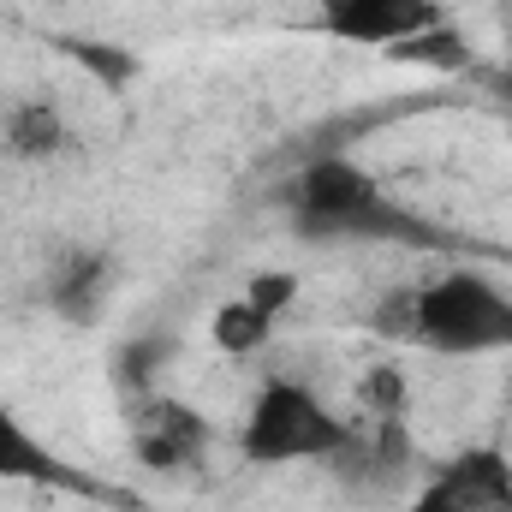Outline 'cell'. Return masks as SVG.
Segmentation results:
<instances>
[{
  "label": "cell",
  "instance_id": "8992f818",
  "mask_svg": "<svg viewBox=\"0 0 512 512\" xmlns=\"http://www.w3.org/2000/svg\"><path fill=\"white\" fill-rule=\"evenodd\" d=\"M209 447V417L185 399H167V393H149L131 417V453L137 465L149 471H185L197 465Z\"/></svg>",
  "mask_w": 512,
  "mask_h": 512
},
{
  "label": "cell",
  "instance_id": "6da1fadb",
  "mask_svg": "<svg viewBox=\"0 0 512 512\" xmlns=\"http://www.w3.org/2000/svg\"><path fill=\"white\" fill-rule=\"evenodd\" d=\"M286 215L304 239H423L411 215L393 209L382 185L346 155H322L298 167L286 185Z\"/></svg>",
  "mask_w": 512,
  "mask_h": 512
},
{
  "label": "cell",
  "instance_id": "277c9868",
  "mask_svg": "<svg viewBox=\"0 0 512 512\" xmlns=\"http://www.w3.org/2000/svg\"><path fill=\"white\" fill-rule=\"evenodd\" d=\"M405 512H512V459L501 447H459L423 477Z\"/></svg>",
  "mask_w": 512,
  "mask_h": 512
},
{
  "label": "cell",
  "instance_id": "52a82bcc",
  "mask_svg": "<svg viewBox=\"0 0 512 512\" xmlns=\"http://www.w3.org/2000/svg\"><path fill=\"white\" fill-rule=\"evenodd\" d=\"M114 292V262L102 251H66L54 262V280H48V304L66 316V322H96L102 304Z\"/></svg>",
  "mask_w": 512,
  "mask_h": 512
},
{
  "label": "cell",
  "instance_id": "ba28073f",
  "mask_svg": "<svg viewBox=\"0 0 512 512\" xmlns=\"http://www.w3.org/2000/svg\"><path fill=\"white\" fill-rule=\"evenodd\" d=\"M60 459L12 417V405L0 399V483H60Z\"/></svg>",
  "mask_w": 512,
  "mask_h": 512
},
{
  "label": "cell",
  "instance_id": "8fae6325",
  "mask_svg": "<svg viewBox=\"0 0 512 512\" xmlns=\"http://www.w3.org/2000/svg\"><path fill=\"white\" fill-rule=\"evenodd\" d=\"M358 399L370 405L376 423H405V411H411V376H405V364H399V358L370 364L364 382H358Z\"/></svg>",
  "mask_w": 512,
  "mask_h": 512
},
{
  "label": "cell",
  "instance_id": "9c48e42d",
  "mask_svg": "<svg viewBox=\"0 0 512 512\" xmlns=\"http://www.w3.org/2000/svg\"><path fill=\"white\" fill-rule=\"evenodd\" d=\"M66 143H72V131L48 102H18L6 114V149L18 161H54V155H66Z\"/></svg>",
  "mask_w": 512,
  "mask_h": 512
},
{
  "label": "cell",
  "instance_id": "5b68a950",
  "mask_svg": "<svg viewBox=\"0 0 512 512\" xmlns=\"http://www.w3.org/2000/svg\"><path fill=\"white\" fill-rule=\"evenodd\" d=\"M316 12L328 36L358 48H405L447 24L435 0H316Z\"/></svg>",
  "mask_w": 512,
  "mask_h": 512
},
{
  "label": "cell",
  "instance_id": "7a4b0ae2",
  "mask_svg": "<svg viewBox=\"0 0 512 512\" xmlns=\"http://www.w3.org/2000/svg\"><path fill=\"white\" fill-rule=\"evenodd\" d=\"M411 346L441 358L512 352V292L477 268H447L429 286H411Z\"/></svg>",
  "mask_w": 512,
  "mask_h": 512
},
{
  "label": "cell",
  "instance_id": "3957f363",
  "mask_svg": "<svg viewBox=\"0 0 512 512\" xmlns=\"http://www.w3.org/2000/svg\"><path fill=\"white\" fill-rule=\"evenodd\" d=\"M346 441H352V423L310 382H292V376H268L256 387L251 411H245V429H239V453L251 465L334 459Z\"/></svg>",
  "mask_w": 512,
  "mask_h": 512
},
{
  "label": "cell",
  "instance_id": "30bf717a",
  "mask_svg": "<svg viewBox=\"0 0 512 512\" xmlns=\"http://www.w3.org/2000/svg\"><path fill=\"white\" fill-rule=\"evenodd\" d=\"M209 340H215L221 352H233V358H251V352H262V346L274 340V316H262L251 298L239 292V298H227V304L209 316Z\"/></svg>",
  "mask_w": 512,
  "mask_h": 512
},
{
  "label": "cell",
  "instance_id": "7c38bea8",
  "mask_svg": "<svg viewBox=\"0 0 512 512\" xmlns=\"http://www.w3.org/2000/svg\"><path fill=\"white\" fill-rule=\"evenodd\" d=\"M245 298H251L262 316H274V322H280V310L298 298V274H292V268H262V274H251Z\"/></svg>",
  "mask_w": 512,
  "mask_h": 512
}]
</instances>
